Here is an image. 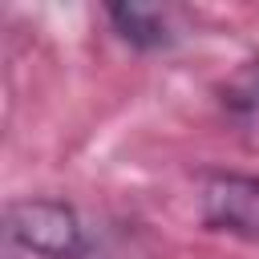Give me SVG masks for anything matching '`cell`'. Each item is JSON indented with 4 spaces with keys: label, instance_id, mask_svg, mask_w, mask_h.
I'll use <instances>...</instances> for the list:
<instances>
[{
    "label": "cell",
    "instance_id": "3",
    "mask_svg": "<svg viewBox=\"0 0 259 259\" xmlns=\"http://www.w3.org/2000/svg\"><path fill=\"white\" fill-rule=\"evenodd\" d=\"M113 36L130 45L134 53H170L182 40L178 12L166 4H142V0H113L101 8Z\"/></svg>",
    "mask_w": 259,
    "mask_h": 259
},
{
    "label": "cell",
    "instance_id": "4",
    "mask_svg": "<svg viewBox=\"0 0 259 259\" xmlns=\"http://www.w3.org/2000/svg\"><path fill=\"white\" fill-rule=\"evenodd\" d=\"M214 93H219V109H223L235 125H243V130L259 125V57L239 61V65L219 81Z\"/></svg>",
    "mask_w": 259,
    "mask_h": 259
},
{
    "label": "cell",
    "instance_id": "2",
    "mask_svg": "<svg viewBox=\"0 0 259 259\" xmlns=\"http://www.w3.org/2000/svg\"><path fill=\"white\" fill-rule=\"evenodd\" d=\"M198 219L206 231L259 243V174H239V170L202 174Z\"/></svg>",
    "mask_w": 259,
    "mask_h": 259
},
{
    "label": "cell",
    "instance_id": "1",
    "mask_svg": "<svg viewBox=\"0 0 259 259\" xmlns=\"http://www.w3.org/2000/svg\"><path fill=\"white\" fill-rule=\"evenodd\" d=\"M4 235L16 251L36 259H101L77 206L53 194L12 198L4 206Z\"/></svg>",
    "mask_w": 259,
    "mask_h": 259
}]
</instances>
